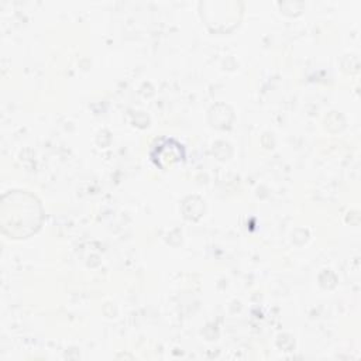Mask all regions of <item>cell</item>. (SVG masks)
Instances as JSON below:
<instances>
[{
	"mask_svg": "<svg viewBox=\"0 0 361 361\" xmlns=\"http://www.w3.org/2000/svg\"><path fill=\"white\" fill-rule=\"evenodd\" d=\"M42 210L35 196L24 190H13L3 196L0 221L3 233L10 238H25L39 228Z\"/></svg>",
	"mask_w": 361,
	"mask_h": 361,
	"instance_id": "obj_1",
	"label": "cell"
}]
</instances>
